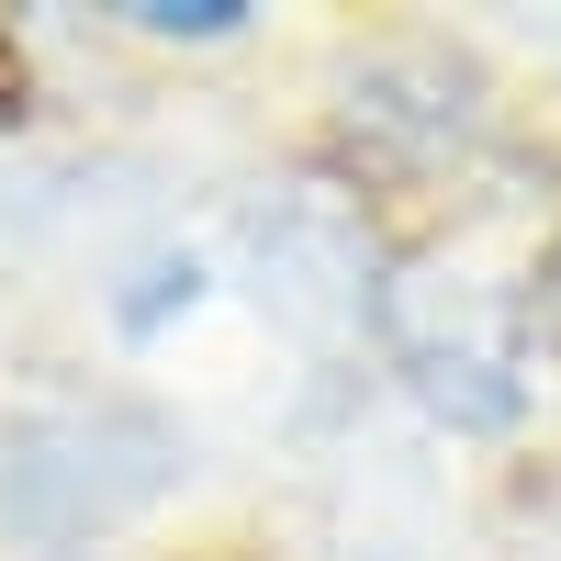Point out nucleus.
<instances>
[{
	"label": "nucleus",
	"mask_w": 561,
	"mask_h": 561,
	"mask_svg": "<svg viewBox=\"0 0 561 561\" xmlns=\"http://www.w3.org/2000/svg\"><path fill=\"white\" fill-rule=\"evenodd\" d=\"M147 23H158V34H225V23H237V0H147Z\"/></svg>",
	"instance_id": "1"
}]
</instances>
